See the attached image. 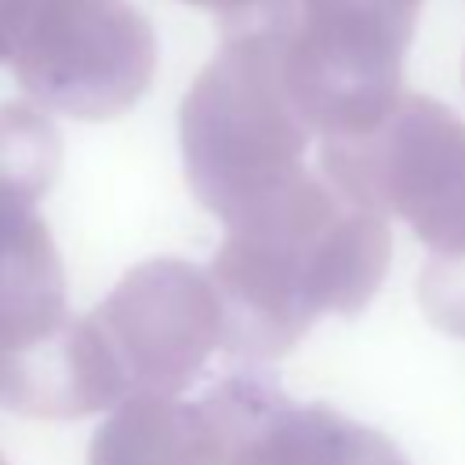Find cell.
Masks as SVG:
<instances>
[{
  "mask_svg": "<svg viewBox=\"0 0 465 465\" xmlns=\"http://www.w3.org/2000/svg\"><path fill=\"white\" fill-rule=\"evenodd\" d=\"M211 265L222 345L240 356L287 352L316 316L367 305L389 265L381 214L302 171L232 222Z\"/></svg>",
  "mask_w": 465,
  "mask_h": 465,
  "instance_id": "1",
  "label": "cell"
},
{
  "mask_svg": "<svg viewBox=\"0 0 465 465\" xmlns=\"http://www.w3.org/2000/svg\"><path fill=\"white\" fill-rule=\"evenodd\" d=\"M309 127L298 120L265 22L225 29V44L182 105V153L193 193L232 222L291 185L305 167Z\"/></svg>",
  "mask_w": 465,
  "mask_h": 465,
  "instance_id": "2",
  "label": "cell"
},
{
  "mask_svg": "<svg viewBox=\"0 0 465 465\" xmlns=\"http://www.w3.org/2000/svg\"><path fill=\"white\" fill-rule=\"evenodd\" d=\"M421 0H287L272 29L283 91L309 131L356 138L400 105Z\"/></svg>",
  "mask_w": 465,
  "mask_h": 465,
  "instance_id": "3",
  "label": "cell"
},
{
  "mask_svg": "<svg viewBox=\"0 0 465 465\" xmlns=\"http://www.w3.org/2000/svg\"><path fill=\"white\" fill-rule=\"evenodd\" d=\"M0 62L36 102L105 120L145 91L156 40L124 0H0Z\"/></svg>",
  "mask_w": 465,
  "mask_h": 465,
  "instance_id": "4",
  "label": "cell"
},
{
  "mask_svg": "<svg viewBox=\"0 0 465 465\" xmlns=\"http://www.w3.org/2000/svg\"><path fill=\"white\" fill-rule=\"evenodd\" d=\"M127 396H174L222 341V309L203 272L182 262H149L91 312Z\"/></svg>",
  "mask_w": 465,
  "mask_h": 465,
  "instance_id": "5",
  "label": "cell"
},
{
  "mask_svg": "<svg viewBox=\"0 0 465 465\" xmlns=\"http://www.w3.org/2000/svg\"><path fill=\"white\" fill-rule=\"evenodd\" d=\"M0 396L33 418H73L116 403L127 385L98 327L84 316L25 352L0 356Z\"/></svg>",
  "mask_w": 465,
  "mask_h": 465,
  "instance_id": "6",
  "label": "cell"
},
{
  "mask_svg": "<svg viewBox=\"0 0 465 465\" xmlns=\"http://www.w3.org/2000/svg\"><path fill=\"white\" fill-rule=\"evenodd\" d=\"M65 323V276L44 218L33 203L0 196V356L25 352Z\"/></svg>",
  "mask_w": 465,
  "mask_h": 465,
  "instance_id": "7",
  "label": "cell"
},
{
  "mask_svg": "<svg viewBox=\"0 0 465 465\" xmlns=\"http://www.w3.org/2000/svg\"><path fill=\"white\" fill-rule=\"evenodd\" d=\"M91 465H211L196 407L174 396H131L91 443Z\"/></svg>",
  "mask_w": 465,
  "mask_h": 465,
  "instance_id": "8",
  "label": "cell"
},
{
  "mask_svg": "<svg viewBox=\"0 0 465 465\" xmlns=\"http://www.w3.org/2000/svg\"><path fill=\"white\" fill-rule=\"evenodd\" d=\"M62 160L54 127L29 105H0V196L36 203Z\"/></svg>",
  "mask_w": 465,
  "mask_h": 465,
  "instance_id": "9",
  "label": "cell"
},
{
  "mask_svg": "<svg viewBox=\"0 0 465 465\" xmlns=\"http://www.w3.org/2000/svg\"><path fill=\"white\" fill-rule=\"evenodd\" d=\"M407 222L440 258H465V134Z\"/></svg>",
  "mask_w": 465,
  "mask_h": 465,
  "instance_id": "10",
  "label": "cell"
},
{
  "mask_svg": "<svg viewBox=\"0 0 465 465\" xmlns=\"http://www.w3.org/2000/svg\"><path fill=\"white\" fill-rule=\"evenodd\" d=\"M418 298L432 323L465 338V258H432L421 272Z\"/></svg>",
  "mask_w": 465,
  "mask_h": 465,
  "instance_id": "11",
  "label": "cell"
},
{
  "mask_svg": "<svg viewBox=\"0 0 465 465\" xmlns=\"http://www.w3.org/2000/svg\"><path fill=\"white\" fill-rule=\"evenodd\" d=\"M185 4L218 11L222 15V29L254 25V22H265V18H272V15H280L287 7V0H185Z\"/></svg>",
  "mask_w": 465,
  "mask_h": 465,
  "instance_id": "12",
  "label": "cell"
},
{
  "mask_svg": "<svg viewBox=\"0 0 465 465\" xmlns=\"http://www.w3.org/2000/svg\"><path fill=\"white\" fill-rule=\"evenodd\" d=\"M345 465H407V461L396 454V447L385 436H378V432H371V429L360 425L356 443H352V454L345 458Z\"/></svg>",
  "mask_w": 465,
  "mask_h": 465,
  "instance_id": "13",
  "label": "cell"
},
{
  "mask_svg": "<svg viewBox=\"0 0 465 465\" xmlns=\"http://www.w3.org/2000/svg\"><path fill=\"white\" fill-rule=\"evenodd\" d=\"M0 465H7V461H4V458H0Z\"/></svg>",
  "mask_w": 465,
  "mask_h": 465,
  "instance_id": "14",
  "label": "cell"
}]
</instances>
